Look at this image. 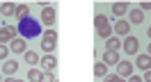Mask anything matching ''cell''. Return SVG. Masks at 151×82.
<instances>
[{
	"instance_id": "20",
	"label": "cell",
	"mask_w": 151,
	"mask_h": 82,
	"mask_svg": "<svg viewBox=\"0 0 151 82\" xmlns=\"http://www.w3.org/2000/svg\"><path fill=\"white\" fill-rule=\"evenodd\" d=\"M41 75H44V71H39V68H30V71H28V80L30 82H41Z\"/></svg>"
},
{
	"instance_id": "12",
	"label": "cell",
	"mask_w": 151,
	"mask_h": 82,
	"mask_svg": "<svg viewBox=\"0 0 151 82\" xmlns=\"http://www.w3.org/2000/svg\"><path fill=\"white\" fill-rule=\"evenodd\" d=\"M16 71H19V62H14V59H7V62L2 64V75L12 78V75H14Z\"/></svg>"
},
{
	"instance_id": "31",
	"label": "cell",
	"mask_w": 151,
	"mask_h": 82,
	"mask_svg": "<svg viewBox=\"0 0 151 82\" xmlns=\"http://www.w3.org/2000/svg\"><path fill=\"white\" fill-rule=\"evenodd\" d=\"M0 82H2V73H0Z\"/></svg>"
},
{
	"instance_id": "13",
	"label": "cell",
	"mask_w": 151,
	"mask_h": 82,
	"mask_svg": "<svg viewBox=\"0 0 151 82\" xmlns=\"http://www.w3.org/2000/svg\"><path fill=\"white\" fill-rule=\"evenodd\" d=\"M135 66H137V68H142V71H149V68H151V55H137Z\"/></svg>"
},
{
	"instance_id": "6",
	"label": "cell",
	"mask_w": 151,
	"mask_h": 82,
	"mask_svg": "<svg viewBox=\"0 0 151 82\" xmlns=\"http://www.w3.org/2000/svg\"><path fill=\"white\" fill-rule=\"evenodd\" d=\"M16 36H19V27H14V25L0 27V43H9L12 39H16Z\"/></svg>"
},
{
	"instance_id": "5",
	"label": "cell",
	"mask_w": 151,
	"mask_h": 82,
	"mask_svg": "<svg viewBox=\"0 0 151 82\" xmlns=\"http://www.w3.org/2000/svg\"><path fill=\"white\" fill-rule=\"evenodd\" d=\"M122 48H124V50H126L128 55H137V48H140V41H137V36H133V34L124 36Z\"/></svg>"
},
{
	"instance_id": "7",
	"label": "cell",
	"mask_w": 151,
	"mask_h": 82,
	"mask_svg": "<svg viewBox=\"0 0 151 82\" xmlns=\"http://www.w3.org/2000/svg\"><path fill=\"white\" fill-rule=\"evenodd\" d=\"M9 50L12 53H28V39L25 36H16V39H12L9 41Z\"/></svg>"
},
{
	"instance_id": "14",
	"label": "cell",
	"mask_w": 151,
	"mask_h": 82,
	"mask_svg": "<svg viewBox=\"0 0 151 82\" xmlns=\"http://www.w3.org/2000/svg\"><path fill=\"white\" fill-rule=\"evenodd\" d=\"M126 11H131V5H128V2H112V14L114 16H124Z\"/></svg>"
},
{
	"instance_id": "8",
	"label": "cell",
	"mask_w": 151,
	"mask_h": 82,
	"mask_svg": "<svg viewBox=\"0 0 151 82\" xmlns=\"http://www.w3.org/2000/svg\"><path fill=\"white\" fill-rule=\"evenodd\" d=\"M112 30H114V34H117V36H128V34H131V23L124 21V18H119V21L114 23Z\"/></svg>"
},
{
	"instance_id": "19",
	"label": "cell",
	"mask_w": 151,
	"mask_h": 82,
	"mask_svg": "<svg viewBox=\"0 0 151 82\" xmlns=\"http://www.w3.org/2000/svg\"><path fill=\"white\" fill-rule=\"evenodd\" d=\"M16 16H19L21 21L30 18V7H28V5H16Z\"/></svg>"
},
{
	"instance_id": "15",
	"label": "cell",
	"mask_w": 151,
	"mask_h": 82,
	"mask_svg": "<svg viewBox=\"0 0 151 82\" xmlns=\"http://www.w3.org/2000/svg\"><path fill=\"white\" fill-rule=\"evenodd\" d=\"M119 48H122V39H119V36H110V39H105V50H114V53H119Z\"/></svg>"
},
{
	"instance_id": "32",
	"label": "cell",
	"mask_w": 151,
	"mask_h": 82,
	"mask_svg": "<svg viewBox=\"0 0 151 82\" xmlns=\"http://www.w3.org/2000/svg\"><path fill=\"white\" fill-rule=\"evenodd\" d=\"M0 14H2V5H0Z\"/></svg>"
},
{
	"instance_id": "18",
	"label": "cell",
	"mask_w": 151,
	"mask_h": 82,
	"mask_svg": "<svg viewBox=\"0 0 151 82\" xmlns=\"http://www.w3.org/2000/svg\"><path fill=\"white\" fill-rule=\"evenodd\" d=\"M2 16H16V5L14 2H2Z\"/></svg>"
},
{
	"instance_id": "21",
	"label": "cell",
	"mask_w": 151,
	"mask_h": 82,
	"mask_svg": "<svg viewBox=\"0 0 151 82\" xmlns=\"http://www.w3.org/2000/svg\"><path fill=\"white\" fill-rule=\"evenodd\" d=\"M23 57H25V62H28V64H39V62H41V59H39V55L35 53V50H28Z\"/></svg>"
},
{
	"instance_id": "4",
	"label": "cell",
	"mask_w": 151,
	"mask_h": 82,
	"mask_svg": "<svg viewBox=\"0 0 151 82\" xmlns=\"http://www.w3.org/2000/svg\"><path fill=\"white\" fill-rule=\"evenodd\" d=\"M39 21H41L46 27H53V25H55V21H57V9L48 5L46 9H41V16H39Z\"/></svg>"
},
{
	"instance_id": "26",
	"label": "cell",
	"mask_w": 151,
	"mask_h": 82,
	"mask_svg": "<svg viewBox=\"0 0 151 82\" xmlns=\"http://www.w3.org/2000/svg\"><path fill=\"white\" fill-rule=\"evenodd\" d=\"M142 82H151V68H149V71H144V78H142Z\"/></svg>"
},
{
	"instance_id": "28",
	"label": "cell",
	"mask_w": 151,
	"mask_h": 82,
	"mask_svg": "<svg viewBox=\"0 0 151 82\" xmlns=\"http://www.w3.org/2000/svg\"><path fill=\"white\" fill-rule=\"evenodd\" d=\"M2 82H21V80H16V78H7V80H2Z\"/></svg>"
},
{
	"instance_id": "22",
	"label": "cell",
	"mask_w": 151,
	"mask_h": 82,
	"mask_svg": "<svg viewBox=\"0 0 151 82\" xmlns=\"http://www.w3.org/2000/svg\"><path fill=\"white\" fill-rule=\"evenodd\" d=\"M12 50H9V46H5V43H0V59H5L7 62V55H9Z\"/></svg>"
},
{
	"instance_id": "3",
	"label": "cell",
	"mask_w": 151,
	"mask_h": 82,
	"mask_svg": "<svg viewBox=\"0 0 151 82\" xmlns=\"http://www.w3.org/2000/svg\"><path fill=\"white\" fill-rule=\"evenodd\" d=\"M21 36H25V39H30V36H37L39 34V21H32V18H25V21H21Z\"/></svg>"
},
{
	"instance_id": "25",
	"label": "cell",
	"mask_w": 151,
	"mask_h": 82,
	"mask_svg": "<svg viewBox=\"0 0 151 82\" xmlns=\"http://www.w3.org/2000/svg\"><path fill=\"white\" fill-rule=\"evenodd\" d=\"M140 9H142V11H149V9H151V2H140Z\"/></svg>"
},
{
	"instance_id": "24",
	"label": "cell",
	"mask_w": 151,
	"mask_h": 82,
	"mask_svg": "<svg viewBox=\"0 0 151 82\" xmlns=\"http://www.w3.org/2000/svg\"><path fill=\"white\" fill-rule=\"evenodd\" d=\"M103 82H124V78H119V75H105Z\"/></svg>"
},
{
	"instance_id": "2",
	"label": "cell",
	"mask_w": 151,
	"mask_h": 82,
	"mask_svg": "<svg viewBox=\"0 0 151 82\" xmlns=\"http://www.w3.org/2000/svg\"><path fill=\"white\" fill-rule=\"evenodd\" d=\"M57 48V30L48 27L46 32L41 34V50L46 55H53V50Z\"/></svg>"
},
{
	"instance_id": "29",
	"label": "cell",
	"mask_w": 151,
	"mask_h": 82,
	"mask_svg": "<svg viewBox=\"0 0 151 82\" xmlns=\"http://www.w3.org/2000/svg\"><path fill=\"white\" fill-rule=\"evenodd\" d=\"M147 34H149V39H151V27H149V30H147Z\"/></svg>"
},
{
	"instance_id": "23",
	"label": "cell",
	"mask_w": 151,
	"mask_h": 82,
	"mask_svg": "<svg viewBox=\"0 0 151 82\" xmlns=\"http://www.w3.org/2000/svg\"><path fill=\"white\" fill-rule=\"evenodd\" d=\"M41 82H57V80H55V75H53V73L44 71V75H41Z\"/></svg>"
},
{
	"instance_id": "10",
	"label": "cell",
	"mask_w": 151,
	"mask_h": 82,
	"mask_svg": "<svg viewBox=\"0 0 151 82\" xmlns=\"http://www.w3.org/2000/svg\"><path fill=\"white\" fill-rule=\"evenodd\" d=\"M39 64H41V68H44V71L53 73V71H55V66H57V57H55V55H44Z\"/></svg>"
},
{
	"instance_id": "27",
	"label": "cell",
	"mask_w": 151,
	"mask_h": 82,
	"mask_svg": "<svg viewBox=\"0 0 151 82\" xmlns=\"http://www.w3.org/2000/svg\"><path fill=\"white\" fill-rule=\"evenodd\" d=\"M128 82H142V78H140V75H131V78H128Z\"/></svg>"
},
{
	"instance_id": "30",
	"label": "cell",
	"mask_w": 151,
	"mask_h": 82,
	"mask_svg": "<svg viewBox=\"0 0 151 82\" xmlns=\"http://www.w3.org/2000/svg\"><path fill=\"white\" fill-rule=\"evenodd\" d=\"M147 55H151V43H149V53H147Z\"/></svg>"
},
{
	"instance_id": "9",
	"label": "cell",
	"mask_w": 151,
	"mask_h": 82,
	"mask_svg": "<svg viewBox=\"0 0 151 82\" xmlns=\"http://www.w3.org/2000/svg\"><path fill=\"white\" fill-rule=\"evenodd\" d=\"M133 66H135V64L122 59V62L117 64V75H119V78H131L133 75Z\"/></svg>"
},
{
	"instance_id": "16",
	"label": "cell",
	"mask_w": 151,
	"mask_h": 82,
	"mask_svg": "<svg viewBox=\"0 0 151 82\" xmlns=\"http://www.w3.org/2000/svg\"><path fill=\"white\" fill-rule=\"evenodd\" d=\"M128 23H133V25L144 23V11H142V9H131V21H128Z\"/></svg>"
},
{
	"instance_id": "17",
	"label": "cell",
	"mask_w": 151,
	"mask_h": 82,
	"mask_svg": "<svg viewBox=\"0 0 151 82\" xmlns=\"http://www.w3.org/2000/svg\"><path fill=\"white\" fill-rule=\"evenodd\" d=\"M94 75L96 78H105L108 75V64H103V62L94 64Z\"/></svg>"
},
{
	"instance_id": "1",
	"label": "cell",
	"mask_w": 151,
	"mask_h": 82,
	"mask_svg": "<svg viewBox=\"0 0 151 82\" xmlns=\"http://www.w3.org/2000/svg\"><path fill=\"white\" fill-rule=\"evenodd\" d=\"M94 27H96V32H99L101 39H110L112 36V25H110V21H108L105 14H96L94 16Z\"/></svg>"
},
{
	"instance_id": "11",
	"label": "cell",
	"mask_w": 151,
	"mask_h": 82,
	"mask_svg": "<svg viewBox=\"0 0 151 82\" xmlns=\"http://www.w3.org/2000/svg\"><path fill=\"white\" fill-rule=\"evenodd\" d=\"M119 62H122V59H119V53H114V50H105V53H103V64H108V66H117Z\"/></svg>"
}]
</instances>
